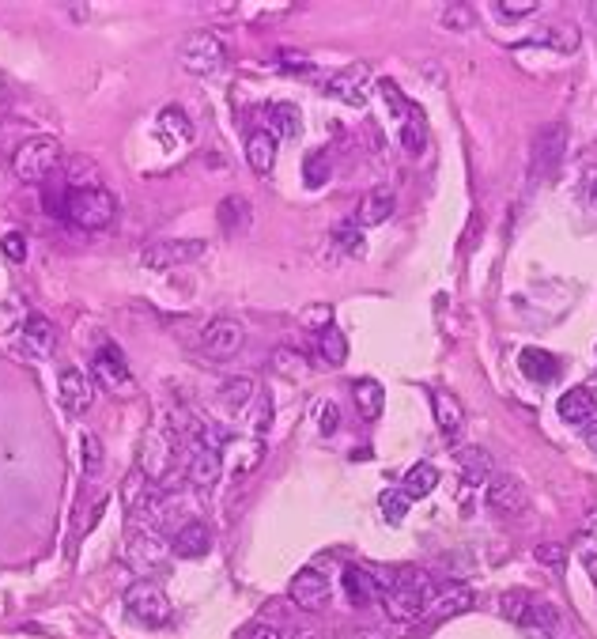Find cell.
Here are the masks:
<instances>
[{"instance_id":"cell-53","label":"cell","mask_w":597,"mask_h":639,"mask_svg":"<svg viewBox=\"0 0 597 639\" xmlns=\"http://www.w3.org/2000/svg\"><path fill=\"white\" fill-rule=\"evenodd\" d=\"M586 443H590V450H597V420L586 424Z\"/></svg>"},{"instance_id":"cell-9","label":"cell","mask_w":597,"mask_h":639,"mask_svg":"<svg viewBox=\"0 0 597 639\" xmlns=\"http://www.w3.org/2000/svg\"><path fill=\"white\" fill-rule=\"evenodd\" d=\"M242 345H246V326L235 322V318H216V322L205 329V337H201V356L223 363V360H231V356H239Z\"/></svg>"},{"instance_id":"cell-19","label":"cell","mask_w":597,"mask_h":639,"mask_svg":"<svg viewBox=\"0 0 597 639\" xmlns=\"http://www.w3.org/2000/svg\"><path fill=\"white\" fill-rule=\"evenodd\" d=\"M556 413H560L563 424H571V428H579V424H590L597 413V398L594 390H586V386H571L567 394L560 398L556 405Z\"/></svg>"},{"instance_id":"cell-13","label":"cell","mask_w":597,"mask_h":639,"mask_svg":"<svg viewBox=\"0 0 597 639\" xmlns=\"http://www.w3.org/2000/svg\"><path fill=\"white\" fill-rule=\"evenodd\" d=\"M19 345L31 360H46L53 348H57V329L46 314H27L19 322Z\"/></svg>"},{"instance_id":"cell-18","label":"cell","mask_w":597,"mask_h":639,"mask_svg":"<svg viewBox=\"0 0 597 639\" xmlns=\"http://www.w3.org/2000/svg\"><path fill=\"white\" fill-rule=\"evenodd\" d=\"M477 605V594L465 587V583H446V587L435 590V602H431V617H461V613H469Z\"/></svg>"},{"instance_id":"cell-34","label":"cell","mask_w":597,"mask_h":639,"mask_svg":"<svg viewBox=\"0 0 597 639\" xmlns=\"http://www.w3.org/2000/svg\"><path fill=\"white\" fill-rule=\"evenodd\" d=\"M533 42H545L548 50L575 53V46H579V31H575L571 23H552V27H545V31H537Z\"/></svg>"},{"instance_id":"cell-14","label":"cell","mask_w":597,"mask_h":639,"mask_svg":"<svg viewBox=\"0 0 597 639\" xmlns=\"http://www.w3.org/2000/svg\"><path fill=\"white\" fill-rule=\"evenodd\" d=\"M57 398H61V405H65L72 416H80L87 413L91 401H95V382L87 379L80 367H65V371H61V382H57Z\"/></svg>"},{"instance_id":"cell-15","label":"cell","mask_w":597,"mask_h":639,"mask_svg":"<svg viewBox=\"0 0 597 639\" xmlns=\"http://www.w3.org/2000/svg\"><path fill=\"white\" fill-rule=\"evenodd\" d=\"M367 87H371V69H367V65H348V69L337 72V76L325 84V91L344 99L348 106H363L367 103Z\"/></svg>"},{"instance_id":"cell-5","label":"cell","mask_w":597,"mask_h":639,"mask_svg":"<svg viewBox=\"0 0 597 639\" xmlns=\"http://www.w3.org/2000/svg\"><path fill=\"white\" fill-rule=\"evenodd\" d=\"M178 61H182V69H189L193 76H212V72L223 69L227 46H223V38L216 35V31H193V35L182 38Z\"/></svg>"},{"instance_id":"cell-33","label":"cell","mask_w":597,"mask_h":639,"mask_svg":"<svg viewBox=\"0 0 597 639\" xmlns=\"http://www.w3.org/2000/svg\"><path fill=\"white\" fill-rule=\"evenodd\" d=\"M216 220H220L223 231H246L250 227V201L246 197H223Z\"/></svg>"},{"instance_id":"cell-23","label":"cell","mask_w":597,"mask_h":639,"mask_svg":"<svg viewBox=\"0 0 597 639\" xmlns=\"http://www.w3.org/2000/svg\"><path fill=\"white\" fill-rule=\"evenodd\" d=\"M276 148H280V137L273 129H254L250 140H246V159L257 174H269L276 167Z\"/></svg>"},{"instance_id":"cell-48","label":"cell","mask_w":597,"mask_h":639,"mask_svg":"<svg viewBox=\"0 0 597 639\" xmlns=\"http://www.w3.org/2000/svg\"><path fill=\"white\" fill-rule=\"evenodd\" d=\"M382 95H386V103H393V106H397V110H393V114H401V118H405V114H409V103H405V99H401V91H397V84H390V80H382Z\"/></svg>"},{"instance_id":"cell-25","label":"cell","mask_w":597,"mask_h":639,"mask_svg":"<svg viewBox=\"0 0 597 639\" xmlns=\"http://www.w3.org/2000/svg\"><path fill=\"white\" fill-rule=\"evenodd\" d=\"M454 458H458L461 477H465L469 484H488L495 477V462L484 447H461Z\"/></svg>"},{"instance_id":"cell-40","label":"cell","mask_w":597,"mask_h":639,"mask_svg":"<svg viewBox=\"0 0 597 639\" xmlns=\"http://www.w3.org/2000/svg\"><path fill=\"white\" fill-rule=\"evenodd\" d=\"M329 174H333V163H329V152H310L307 159V186L310 190H318V186H325L329 182Z\"/></svg>"},{"instance_id":"cell-6","label":"cell","mask_w":597,"mask_h":639,"mask_svg":"<svg viewBox=\"0 0 597 639\" xmlns=\"http://www.w3.org/2000/svg\"><path fill=\"white\" fill-rule=\"evenodd\" d=\"M205 242L201 239H163L140 250V265L144 269H174V265H189V261L205 258Z\"/></svg>"},{"instance_id":"cell-32","label":"cell","mask_w":597,"mask_h":639,"mask_svg":"<svg viewBox=\"0 0 597 639\" xmlns=\"http://www.w3.org/2000/svg\"><path fill=\"white\" fill-rule=\"evenodd\" d=\"M435 484H439V469L431 466V462H416V466L405 473V496H409V500L431 496V492H435Z\"/></svg>"},{"instance_id":"cell-50","label":"cell","mask_w":597,"mask_h":639,"mask_svg":"<svg viewBox=\"0 0 597 639\" xmlns=\"http://www.w3.org/2000/svg\"><path fill=\"white\" fill-rule=\"evenodd\" d=\"M246 639H284V632H280L276 624H254V628L246 632Z\"/></svg>"},{"instance_id":"cell-43","label":"cell","mask_w":597,"mask_h":639,"mask_svg":"<svg viewBox=\"0 0 597 639\" xmlns=\"http://www.w3.org/2000/svg\"><path fill=\"white\" fill-rule=\"evenodd\" d=\"M443 27H450V31H469V27H473V8H465V4H446Z\"/></svg>"},{"instance_id":"cell-20","label":"cell","mask_w":597,"mask_h":639,"mask_svg":"<svg viewBox=\"0 0 597 639\" xmlns=\"http://www.w3.org/2000/svg\"><path fill=\"white\" fill-rule=\"evenodd\" d=\"M129 556L137 564H163L171 556V541L159 530H133L129 534Z\"/></svg>"},{"instance_id":"cell-16","label":"cell","mask_w":597,"mask_h":639,"mask_svg":"<svg viewBox=\"0 0 597 639\" xmlns=\"http://www.w3.org/2000/svg\"><path fill=\"white\" fill-rule=\"evenodd\" d=\"M341 587L344 594H348V602L356 605V609H367V605L382 602V583L375 579V571L371 568H344L341 575Z\"/></svg>"},{"instance_id":"cell-8","label":"cell","mask_w":597,"mask_h":639,"mask_svg":"<svg viewBox=\"0 0 597 639\" xmlns=\"http://www.w3.org/2000/svg\"><path fill=\"white\" fill-rule=\"evenodd\" d=\"M563 152H567V129L563 125H545L537 140H533V159H529V171L537 182H548L552 174L560 171Z\"/></svg>"},{"instance_id":"cell-22","label":"cell","mask_w":597,"mask_h":639,"mask_svg":"<svg viewBox=\"0 0 597 639\" xmlns=\"http://www.w3.org/2000/svg\"><path fill=\"white\" fill-rule=\"evenodd\" d=\"M223 473V458L216 447H197L193 450V458H189L186 466V477L193 488H212V484L220 481Z\"/></svg>"},{"instance_id":"cell-42","label":"cell","mask_w":597,"mask_h":639,"mask_svg":"<svg viewBox=\"0 0 597 639\" xmlns=\"http://www.w3.org/2000/svg\"><path fill=\"white\" fill-rule=\"evenodd\" d=\"M0 250H4V258L12 261V265H23L27 261V235L23 231H4Z\"/></svg>"},{"instance_id":"cell-10","label":"cell","mask_w":597,"mask_h":639,"mask_svg":"<svg viewBox=\"0 0 597 639\" xmlns=\"http://www.w3.org/2000/svg\"><path fill=\"white\" fill-rule=\"evenodd\" d=\"M488 507H492L495 515H503V519L526 515L529 511L526 484L518 481V477H511V473H495L492 481H488Z\"/></svg>"},{"instance_id":"cell-4","label":"cell","mask_w":597,"mask_h":639,"mask_svg":"<svg viewBox=\"0 0 597 639\" xmlns=\"http://www.w3.org/2000/svg\"><path fill=\"white\" fill-rule=\"evenodd\" d=\"M72 227L80 231H103V227L114 224L118 216V201L114 193L106 190H80V193H65V212H61Z\"/></svg>"},{"instance_id":"cell-7","label":"cell","mask_w":597,"mask_h":639,"mask_svg":"<svg viewBox=\"0 0 597 639\" xmlns=\"http://www.w3.org/2000/svg\"><path fill=\"white\" fill-rule=\"evenodd\" d=\"M125 609H129L140 624H152V628L167 624L174 613L171 598L155 587V583H133V587L125 590Z\"/></svg>"},{"instance_id":"cell-29","label":"cell","mask_w":597,"mask_h":639,"mask_svg":"<svg viewBox=\"0 0 597 639\" xmlns=\"http://www.w3.org/2000/svg\"><path fill=\"white\" fill-rule=\"evenodd\" d=\"M431 405H435V424H439L446 435H458L461 424H465L461 401L454 398V394H446V390H435V394H431Z\"/></svg>"},{"instance_id":"cell-21","label":"cell","mask_w":597,"mask_h":639,"mask_svg":"<svg viewBox=\"0 0 597 639\" xmlns=\"http://www.w3.org/2000/svg\"><path fill=\"white\" fill-rule=\"evenodd\" d=\"M522 628L533 632V636H541V639L560 636V628H563L560 609H556L552 602H545V598H533L529 609H526V617H522Z\"/></svg>"},{"instance_id":"cell-27","label":"cell","mask_w":597,"mask_h":639,"mask_svg":"<svg viewBox=\"0 0 597 639\" xmlns=\"http://www.w3.org/2000/svg\"><path fill=\"white\" fill-rule=\"evenodd\" d=\"M257 398V379L254 375H231V379L220 386V401L227 405V409H246L250 401Z\"/></svg>"},{"instance_id":"cell-35","label":"cell","mask_w":597,"mask_h":639,"mask_svg":"<svg viewBox=\"0 0 597 639\" xmlns=\"http://www.w3.org/2000/svg\"><path fill=\"white\" fill-rule=\"evenodd\" d=\"M159 133L178 140V144L193 137V125H189V118L182 114V106H163V110H159Z\"/></svg>"},{"instance_id":"cell-49","label":"cell","mask_w":597,"mask_h":639,"mask_svg":"<svg viewBox=\"0 0 597 639\" xmlns=\"http://www.w3.org/2000/svg\"><path fill=\"white\" fill-rule=\"evenodd\" d=\"M318 428H322V435H329L333 428H337V405H333V401L318 409Z\"/></svg>"},{"instance_id":"cell-41","label":"cell","mask_w":597,"mask_h":639,"mask_svg":"<svg viewBox=\"0 0 597 639\" xmlns=\"http://www.w3.org/2000/svg\"><path fill=\"white\" fill-rule=\"evenodd\" d=\"M382 515H386V522H401L405 515H409V496H405V488L397 492V488H390V492H382Z\"/></svg>"},{"instance_id":"cell-36","label":"cell","mask_w":597,"mask_h":639,"mask_svg":"<svg viewBox=\"0 0 597 639\" xmlns=\"http://www.w3.org/2000/svg\"><path fill=\"white\" fill-rule=\"evenodd\" d=\"M269 118H273V129L276 137H299V129H303V121H299V110L291 103H276L273 110H269Z\"/></svg>"},{"instance_id":"cell-2","label":"cell","mask_w":597,"mask_h":639,"mask_svg":"<svg viewBox=\"0 0 597 639\" xmlns=\"http://www.w3.org/2000/svg\"><path fill=\"white\" fill-rule=\"evenodd\" d=\"M186 447L178 432H163V428H152L144 435V447H140V473L159 488L167 492L174 484V473H178V450Z\"/></svg>"},{"instance_id":"cell-39","label":"cell","mask_w":597,"mask_h":639,"mask_svg":"<svg viewBox=\"0 0 597 639\" xmlns=\"http://www.w3.org/2000/svg\"><path fill=\"white\" fill-rule=\"evenodd\" d=\"M80 443H84V447H80V454H84V473L95 481V477L103 473V443H99V435H91V432H87Z\"/></svg>"},{"instance_id":"cell-28","label":"cell","mask_w":597,"mask_h":639,"mask_svg":"<svg viewBox=\"0 0 597 639\" xmlns=\"http://www.w3.org/2000/svg\"><path fill=\"white\" fill-rule=\"evenodd\" d=\"M352 398H356V409H359L363 420H378V416H382V405H386V390H382V382L359 379L356 390H352Z\"/></svg>"},{"instance_id":"cell-44","label":"cell","mask_w":597,"mask_h":639,"mask_svg":"<svg viewBox=\"0 0 597 639\" xmlns=\"http://www.w3.org/2000/svg\"><path fill=\"white\" fill-rule=\"evenodd\" d=\"M269 424H273V398H269V394H257V413L250 416V428H254V435H265Z\"/></svg>"},{"instance_id":"cell-31","label":"cell","mask_w":597,"mask_h":639,"mask_svg":"<svg viewBox=\"0 0 597 639\" xmlns=\"http://www.w3.org/2000/svg\"><path fill=\"white\" fill-rule=\"evenodd\" d=\"M318 360H322L325 367H341V363L348 360V341H344V333L337 326H325L322 333H318Z\"/></svg>"},{"instance_id":"cell-26","label":"cell","mask_w":597,"mask_h":639,"mask_svg":"<svg viewBox=\"0 0 597 639\" xmlns=\"http://www.w3.org/2000/svg\"><path fill=\"white\" fill-rule=\"evenodd\" d=\"M65 186H69V193L103 190V186H99V163L87 156H72L69 163H65Z\"/></svg>"},{"instance_id":"cell-30","label":"cell","mask_w":597,"mask_h":639,"mask_svg":"<svg viewBox=\"0 0 597 639\" xmlns=\"http://www.w3.org/2000/svg\"><path fill=\"white\" fill-rule=\"evenodd\" d=\"M518 367H522V375L533 382H548L560 371L556 356H552V352H537V348H526V352L518 356Z\"/></svg>"},{"instance_id":"cell-3","label":"cell","mask_w":597,"mask_h":639,"mask_svg":"<svg viewBox=\"0 0 597 639\" xmlns=\"http://www.w3.org/2000/svg\"><path fill=\"white\" fill-rule=\"evenodd\" d=\"M61 163V144L53 137H31L23 140L12 156V171L23 186H42Z\"/></svg>"},{"instance_id":"cell-12","label":"cell","mask_w":597,"mask_h":639,"mask_svg":"<svg viewBox=\"0 0 597 639\" xmlns=\"http://www.w3.org/2000/svg\"><path fill=\"white\" fill-rule=\"evenodd\" d=\"M91 382H99L110 394H133V375H129V367H125V360H121V352L114 345L95 352V360H91Z\"/></svg>"},{"instance_id":"cell-38","label":"cell","mask_w":597,"mask_h":639,"mask_svg":"<svg viewBox=\"0 0 597 639\" xmlns=\"http://www.w3.org/2000/svg\"><path fill=\"white\" fill-rule=\"evenodd\" d=\"M529 602H533V594H529V590H507V594L499 598V613H503L511 624H522Z\"/></svg>"},{"instance_id":"cell-11","label":"cell","mask_w":597,"mask_h":639,"mask_svg":"<svg viewBox=\"0 0 597 639\" xmlns=\"http://www.w3.org/2000/svg\"><path fill=\"white\" fill-rule=\"evenodd\" d=\"M288 598L291 605H299L303 613H322L329 598H333V587L318 568H303L295 579L288 583Z\"/></svg>"},{"instance_id":"cell-37","label":"cell","mask_w":597,"mask_h":639,"mask_svg":"<svg viewBox=\"0 0 597 639\" xmlns=\"http://www.w3.org/2000/svg\"><path fill=\"white\" fill-rule=\"evenodd\" d=\"M273 367L280 371V375H288V379H303L310 371V363L295 352V348H276L273 352Z\"/></svg>"},{"instance_id":"cell-1","label":"cell","mask_w":597,"mask_h":639,"mask_svg":"<svg viewBox=\"0 0 597 639\" xmlns=\"http://www.w3.org/2000/svg\"><path fill=\"white\" fill-rule=\"evenodd\" d=\"M375 579L382 583V605H386V613H390L393 621H412V617H420L431 609L435 602V579L420 568H397V571H386V575H378Z\"/></svg>"},{"instance_id":"cell-47","label":"cell","mask_w":597,"mask_h":639,"mask_svg":"<svg viewBox=\"0 0 597 639\" xmlns=\"http://www.w3.org/2000/svg\"><path fill=\"white\" fill-rule=\"evenodd\" d=\"M401 140H405V148H409L412 156H420V152H424V144H427L424 125H420V121H409V125H405V133H401Z\"/></svg>"},{"instance_id":"cell-51","label":"cell","mask_w":597,"mask_h":639,"mask_svg":"<svg viewBox=\"0 0 597 639\" xmlns=\"http://www.w3.org/2000/svg\"><path fill=\"white\" fill-rule=\"evenodd\" d=\"M280 61L288 65V69H303V72H310L314 65H310V57H303V53H291V50H284L280 53Z\"/></svg>"},{"instance_id":"cell-45","label":"cell","mask_w":597,"mask_h":639,"mask_svg":"<svg viewBox=\"0 0 597 639\" xmlns=\"http://www.w3.org/2000/svg\"><path fill=\"white\" fill-rule=\"evenodd\" d=\"M533 556H537V564H545V568H563L567 549H563V545H556V541H541V545L533 549Z\"/></svg>"},{"instance_id":"cell-55","label":"cell","mask_w":597,"mask_h":639,"mask_svg":"<svg viewBox=\"0 0 597 639\" xmlns=\"http://www.w3.org/2000/svg\"><path fill=\"white\" fill-rule=\"evenodd\" d=\"M590 16H597V4H590Z\"/></svg>"},{"instance_id":"cell-56","label":"cell","mask_w":597,"mask_h":639,"mask_svg":"<svg viewBox=\"0 0 597 639\" xmlns=\"http://www.w3.org/2000/svg\"><path fill=\"white\" fill-rule=\"evenodd\" d=\"M303 639H310V636H303Z\"/></svg>"},{"instance_id":"cell-54","label":"cell","mask_w":597,"mask_h":639,"mask_svg":"<svg viewBox=\"0 0 597 639\" xmlns=\"http://www.w3.org/2000/svg\"><path fill=\"white\" fill-rule=\"evenodd\" d=\"M341 639H378V636H371V632H348V636Z\"/></svg>"},{"instance_id":"cell-17","label":"cell","mask_w":597,"mask_h":639,"mask_svg":"<svg viewBox=\"0 0 597 639\" xmlns=\"http://www.w3.org/2000/svg\"><path fill=\"white\" fill-rule=\"evenodd\" d=\"M212 549V530L205 522H182L171 537V556H182V560H201Z\"/></svg>"},{"instance_id":"cell-24","label":"cell","mask_w":597,"mask_h":639,"mask_svg":"<svg viewBox=\"0 0 597 639\" xmlns=\"http://www.w3.org/2000/svg\"><path fill=\"white\" fill-rule=\"evenodd\" d=\"M393 208H397V197H393V190H371L363 201H359L356 208V224L359 227H378L386 224L393 216Z\"/></svg>"},{"instance_id":"cell-52","label":"cell","mask_w":597,"mask_h":639,"mask_svg":"<svg viewBox=\"0 0 597 639\" xmlns=\"http://www.w3.org/2000/svg\"><path fill=\"white\" fill-rule=\"evenodd\" d=\"M586 201L597 208V174H590V182H586Z\"/></svg>"},{"instance_id":"cell-46","label":"cell","mask_w":597,"mask_h":639,"mask_svg":"<svg viewBox=\"0 0 597 639\" xmlns=\"http://www.w3.org/2000/svg\"><path fill=\"white\" fill-rule=\"evenodd\" d=\"M495 12L507 19H526L537 12V4L533 0H495Z\"/></svg>"}]
</instances>
